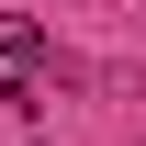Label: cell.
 Masks as SVG:
<instances>
[{"label":"cell","instance_id":"6da1fadb","mask_svg":"<svg viewBox=\"0 0 146 146\" xmlns=\"http://www.w3.org/2000/svg\"><path fill=\"white\" fill-rule=\"evenodd\" d=\"M0 56L34 68V56H45V23H34V11H0Z\"/></svg>","mask_w":146,"mask_h":146}]
</instances>
